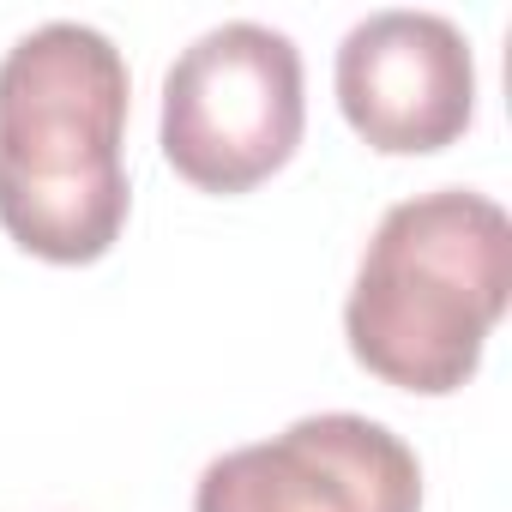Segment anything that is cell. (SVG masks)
Masks as SVG:
<instances>
[{
    "label": "cell",
    "mask_w": 512,
    "mask_h": 512,
    "mask_svg": "<svg viewBox=\"0 0 512 512\" xmlns=\"http://www.w3.org/2000/svg\"><path fill=\"white\" fill-rule=\"evenodd\" d=\"M506 296L512 217L488 193L434 187L374 223L344 302V338L374 380L446 398L482 368Z\"/></svg>",
    "instance_id": "2"
},
{
    "label": "cell",
    "mask_w": 512,
    "mask_h": 512,
    "mask_svg": "<svg viewBox=\"0 0 512 512\" xmlns=\"http://www.w3.org/2000/svg\"><path fill=\"white\" fill-rule=\"evenodd\" d=\"M338 109L386 157L452 145L476 115L470 37L428 7H380L338 43Z\"/></svg>",
    "instance_id": "5"
},
{
    "label": "cell",
    "mask_w": 512,
    "mask_h": 512,
    "mask_svg": "<svg viewBox=\"0 0 512 512\" xmlns=\"http://www.w3.org/2000/svg\"><path fill=\"white\" fill-rule=\"evenodd\" d=\"M302 121V49L278 25L223 19L163 73V157L205 193L260 187L302 145Z\"/></svg>",
    "instance_id": "3"
},
{
    "label": "cell",
    "mask_w": 512,
    "mask_h": 512,
    "mask_svg": "<svg viewBox=\"0 0 512 512\" xmlns=\"http://www.w3.org/2000/svg\"><path fill=\"white\" fill-rule=\"evenodd\" d=\"M127 103V61L97 25L49 19L0 55V229L25 253L91 266L121 241Z\"/></svg>",
    "instance_id": "1"
},
{
    "label": "cell",
    "mask_w": 512,
    "mask_h": 512,
    "mask_svg": "<svg viewBox=\"0 0 512 512\" xmlns=\"http://www.w3.org/2000/svg\"><path fill=\"white\" fill-rule=\"evenodd\" d=\"M193 512H422V464L386 422L320 410L217 452L193 482Z\"/></svg>",
    "instance_id": "4"
}]
</instances>
